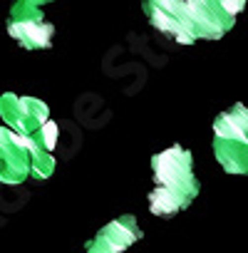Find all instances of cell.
<instances>
[{
  "label": "cell",
  "mask_w": 248,
  "mask_h": 253,
  "mask_svg": "<svg viewBox=\"0 0 248 253\" xmlns=\"http://www.w3.org/2000/svg\"><path fill=\"white\" fill-rule=\"evenodd\" d=\"M157 189L149 196L152 213L174 216L184 211L199 194V179L194 176L191 154L181 147H171L152 159Z\"/></svg>",
  "instance_id": "obj_1"
},
{
  "label": "cell",
  "mask_w": 248,
  "mask_h": 253,
  "mask_svg": "<svg viewBox=\"0 0 248 253\" xmlns=\"http://www.w3.org/2000/svg\"><path fill=\"white\" fill-rule=\"evenodd\" d=\"M213 154L228 174H248V107L236 104L216 117Z\"/></svg>",
  "instance_id": "obj_2"
},
{
  "label": "cell",
  "mask_w": 248,
  "mask_h": 253,
  "mask_svg": "<svg viewBox=\"0 0 248 253\" xmlns=\"http://www.w3.org/2000/svg\"><path fill=\"white\" fill-rule=\"evenodd\" d=\"M181 10L186 23L191 25L196 40H216L233 28V15H228L221 0H181Z\"/></svg>",
  "instance_id": "obj_3"
},
{
  "label": "cell",
  "mask_w": 248,
  "mask_h": 253,
  "mask_svg": "<svg viewBox=\"0 0 248 253\" xmlns=\"http://www.w3.org/2000/svg\"><path fill=\"white\" fill-rule=\"evenodd\" d=\"M35 142L30 134H18L10 126L0 129V181L18 184L30 171V152Z\"/></svg>",
  "instance_id": "obj_4"
},
{
  "label": "cell",
  "mask_w": 248,
  "mask_h": 253,
  "mask_svg": "<svg viewBox=\"0 0 248 253\" xmlns=\"http://www.w3.org/2000/svg\"><path fill=\"white\" fill-rule=\"evenodd\" d=\"M0 114H3L5 124L18 134H35L47 122L45 102L30 97H15V94H5L0 99Z\"/></svg>",
  "instance_id": "obj_5"
},
{
  "label": "cell",
  "mask_w": 248,
  "mask_h": 253,
  "mask_svg": "<svg viewBox=\"0 0 248 253\" xmlns=\"http://www.w3.org/2000/svg\"><path fill=\"white\" fill-rule=\"evenodd\" d=\"M144 10H147L152 25L157 30L166 33L169 38H174L176 42H181V45L196 42V35L184 18L181 0H144Z\"/></svg>",
  "instance_id": "obj_6"
},
{
  "label": "cell",
  "mask_w": 248,
  "mask_h": 253,
  "mask_svg": "<svg viewBox=\"0 0 248 253\" xmlns=\"http://www.w3.org/2000/svg\"><path fill=\"white\" fill-rule=\"evenodd\" d=\"M10 35L15 40H20L28 50H40L50 45L52 38V25H47L42 20L40 8H30V5H15L13 18H10Z\"/></svg>",
  "instance_id": "obj_7"
},
{
  "label": "cell",
  "mask_w": 248,
  "mask_h": 253,
  "mask_svg": "<svg viewBox=\"0 0 248 253\" xmlns=\"http://www.w3.org/2000/svg\"><path fill=\"white\" fill-rule=\"evenodd\" d=\"M137 238H142V231L137 228L132 216H124L119 221H112L94 243H89L87 253H122L127 246H132Z\"/></svg>",
  "instance_id": "obj_8"
},
{
  "label": "cell",
  "mask_w": 248,
  "mask_h": 253,
  "mask_svg": "<svg viewBox=\"0 0 248 253\" xmlns=\"http://www.w3.org/2000/svg\"><path fill=\"white\" fill-rule=\"evenodd\" d=\"M20 5H30V8H40L42 3H47V0H18Z\"/></svg>",
  "instance_id": "obj_9"
}]
</instances>
